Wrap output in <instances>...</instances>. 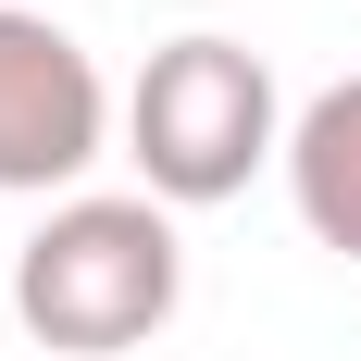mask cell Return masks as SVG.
I'll return each instance as SVG.
<instances>
[{
    "instance_id": "cell-1",
    "label": "cell",
    "mask_w": 361,
    "mask_h": 361,
    "mask_svg": "<svg viewBox=\"0 0 361 361\" xmlns=\"http://www.w3.org/2000/svg\"><path fill=\"white\" fill-rule=\"evenodd\" d=\"M187 299V250H175V212L162 200H112V187H75V200H50V224H37L25 250H13V312H25L37 349L63 361H125L149 349V336L175 324Z\"/></svg>"
},
{
    "instance_id": "cell-2",
    "label": "cell",
    "mask_w": 361,
    "mask_h": 361,
    "mask_svg": "<svg viewBox=\"0 0 361 361\" xmlns=\"http://www.w3.org/2000/svg\"><path fill=\"white\" fill-rule=\"evenodd\" d=\"M125 162L162 212H212L262 162H287V100H274V63L250 37H162L125 87Z\"/></svg>"
},
{
    "instance_id": "cell-3",
    "label": "cell",
    "mask_w": 361,
    "mask_h": 361,
    "mask_svg": "<svg viewBox=\"0 0 361 361\" xmlns=\"http://www.w3.org/2000/svg\"><path fill=\"white\" fill-rule=\"evenodd\" d=\"M100 149H112V87L87 37L0 0V200H75Z\"/></svg>"
},
{
    "instance_id": "cell-4",
    "label": "cell",
    "mask_w": 361,
    "mask_h": 361,
    "mask_svg": "<svg viewBox=\"0 0 361 361\" xmlns=\"http://www.w3.org/2000/svg\"><path fill=\"white\" fill-rule=\"evenodd\" d=\"M287 200L336 262H361V75H336L324 100L287 125Z\"/></svg>"
}]
</instances>
